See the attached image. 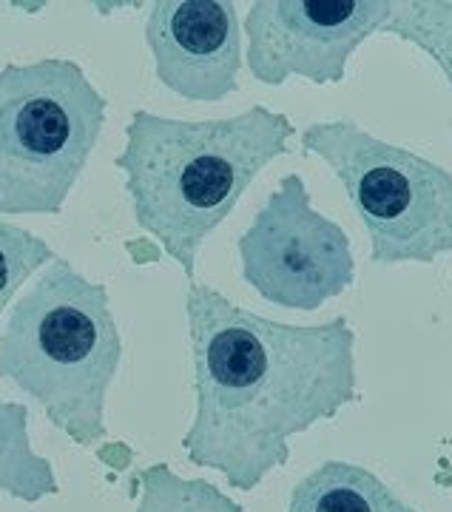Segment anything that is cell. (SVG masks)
I'll use <instances>...</instances> for the list:
<instances>
[{
    "label": "cell",
    "mask_w": 452,
    "mask_h": 512,
    "mask_svg": "<svg viewBox=\"0 0 452 512\" xmlns=\"http://www.w3.org/2000/svg\"><path fill=\"white\" fill-rule=\"evenodd\" d=\"M109 100L72 57L0 69V214L57 217L89 165Z\"/></svg>",
    "instance_id": "277c9868"
},
{
    "label": "cell",
    "mask_w": 452,
    "mask_h": 512,
    "mask_svg": "<svg viewBox=\"0 0 452 512\" xmlns=\"http://www.w3.org/2000/svg\"><path fill=\"white\" fill-rule=\"evenodd\" d=\"M381 35L418 46L450 80L452 89V3L450 0H404L393 6Z\"/></svg>",
    "instance_id": "7c38bea8"
},
{
    "label": "cell",
    "mask_w": 452,
    "mask_h": 512,
    "mask_svg": "<svg viewBox=\"0 0 452 512\" xmlns=\"http://www.w3.org/2000/svg\"><path fill=\"white\" fill-rule=\"evenodd\" d=\"M120 362L109 288L60 256L20 293L0 328V379L35 399L80 447L106 439V399Z\"/></svg>",
    "instance_id": "3957f363"
},
{
    "label": "cell",
    "mask_w": 452,
    "mask_h": 512,
    "mask_svg": "<svg viewBox=\"0 0 452 512\" xmlns=\"http://www.w3.org/2000/svg\"><path fill=\"white\" fill-rule=\"evenodd\" d=\"M185 319L197 407L182 450L234 490H256L288 464L293 436L359 399L356 330L344 316L288 325L191 282Z\"/></svg>",
    "instance_id": "6da1fadb"
},
{
    "label": "cell",
    "mask_w": 452,
    "mask_h": 512,
    "mask_svg": "<svg viewBox=\"0 0 452 512\" xmlns=\"http://www.w3.org/2000/svg\"><path fill=\"white\" fill-rule=\"evenodd\" d=\"M302 151L325 160L370 234L376 265H430L452 251V174L353 120L310 123Z\"/></svg>",
    "instance_id": "5b68a950"
},
{
    "label": "cell",
    "mask_w": 452,
    "mask_h": 512,
    "mask_svg": "<svg viewBox=\"0 0 452 512\" xmlns=\"http://www.w3.org/2000/svg\"><path fill=\"white\" fill-rule=\"evenodd\" d=\"M242 279L265 302L288 311H316L356 279L350 237L319 214L299 174H285L236 242Z\"/></svg>",
    "instance_id": "8992f818"
},
{
    "label": "cell",
    "mask_w": 452,
    "mask_h": 512,
    "mask_svg": "<svg viewBox=\"0 0 452 512\" xmlns=\"http://www.w3.org/2000/svg\"><path fill=\"white\" fill-rule=\"evenodd\" d=\"M393 0H256L245 18V63L262 86L290 77L342 83L350 57L381 35Z\"/></svg>",
    "instance_id": "52a82bcc"
},
{
    "label": "cell",
    "mask_w": 452,
    "mask_h": 512,
    "mask_svg": "<svg viewBox=\"0 0 452 512\" xmlns=\"http://www.w3.org/2000/svg\"><path fill=\"white\" fill-rule=\"evenodd\" d=\"M288 512H416V507L367 467L325 461L293 487Z\"/></svg>",
    "instance_id": "9c48e42d"
},
{
    "label": "cell",
    "mask_w": 452,
    "mask_h": 512,
    "mask_svg": "<svg viewBox=\"0 0 452 512\" xmlns=\"http://www.w3.org/2000/svg\"><path fill=\"white\" fill-rule=\"evenodd\" d=\"M134 512H242V504L205 478H182L168 464H151L140 473Z\"/></svg>",
    "instance_id": "8fae6325"
},
{
    "label": "cell",
    "mask_w": 452,
    "mask_h": 512,
    "mask_svg": "<svg viewBox=\"0 0 452 512\" xmlns=\"http://www.w3.org/2000/svg\"><path fill=\"white\" fill-rule=\"evenodd\" d=\"M293 134L288 117L265 106L217 120L137 109L114 165L123 171L137 225L194 276L205 239L228 220L256 177L288 154Z\"/></svg>",
    "instance_id": "7a4b0ae2"
},
{
    "label": "cell",
    "mask_w": 452,
    "mask_h": 512,
    "mask_svg": "<svg viewBox=\"0 0 452 512\" xmlns=\"http://www.w3.org/2000/svg\"><path fill=\"white\" fill-rule=\"evenodd\" d=\"M0 493L35 504L60 493L49 458L35 453L29 436V407L0 399Z\"/></svg>",
    "instance_id": "30bf717a"
},
{
    "label": "cell",
    "mask_w": 452,
    "mask_h": 512,
    "mask_svg": "<svg viewBox=\"0 0 452 512\" xmlns=\"http://www.w3.org/2000/svg\"><path fill=\"white\" fill-rule=\"evenodd\" d=\"M55 259L52 245L35 231L0 220V319L12 305L15 293Z\"/></svg>",
    "instance_id": "4fadbf2b"
},
{
    "label": "cell",
    "mask_w": 452,
    "mask_h": 512,
    "mask_svg": "<svg viewBox=\"0 0 452 512\" xmlns=\"http://www.w3.org/2000/svg\"><path fill=\"white\" fill-rule=\"evenodd\" d=\"M145 43L165 89L188 103H219L239 89L242 26L225 0H157Z\"/></svg>",
    "instance_id": "ba28073f"
}]
</instances>
